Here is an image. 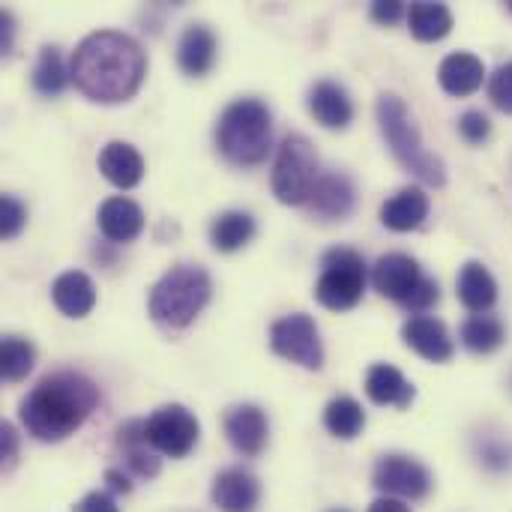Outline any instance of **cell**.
Returning <instances> with one entry per match:
<instances>
[{"label": "cell", "instance_id": "cell-1", "mask_svg": "<svg viewBox=\"0 0 512 512\" xmlns=\"http://www.w3.org/2000/svg\"><path fill=\"white\" fill-rule=\"evenodd\" d=\"M69 75L93 102H126L138 93L147 75V54L132 36L120 30H99L75 48Z\"/></svg>", "mask_w": 512, "mask_h": 512}, {"label": "cell", "instance_id": "cell-2", "mask_svg": "<svg viewBox=\"0 0 512 512\" xmlns=\"http://www.w3.org/2000/svg\"><path fill=\"white\" fill-rule=\"evenodd\" d=\"M99 405L93 381L75 372H57L42 378L21 402V423L36 441H63L75 435Z\"/></svg>", "mask_w": 512, "mask_h": 512}, {"label": "cell", "instance_id": "cell-3", "mask_svg": "<svg viewBox=\"0 0 512 512\" xmlns=\"http://www.w3.org/2000/svg\"><path fill=\"white\" fill-rule=\"evenodd\" d=\"M273 141L270 108L258 99L231 102L216 126V144L222 156L234 165H258L267 159Z\"/></svg>", "mask_w": 512, "mask_h": 512}, {"label": "cell", "instance_id": "cell-4", "mask_svg": "<svg viewBox=\"0 0 512 512\" xmlns=\"http://www.w3.org/2000/svg\"><path fill=\"white\" fill-rule=\"evenodd\" d=\"M210 276L195 264L171 267L150 291V315L156 324L183 330L189 327L210 300Z\"/></svg>", "mask_w": 512, "mask_h": 512}, {"label": "cell", "instance_id": "cell-5", "mask_svg": "<svg viewBox=\"0 0 512 512\" xmlns=\"http://www.w3.org/2000/svg\"><path fill=\"white\" fill-rule=\"evenodd\" d=\"M378 123H381V132L393 150V156L411 171L417 174L423 183L429 186H444L447 183V171H444V162L429 153L423 147V138H420V129L414 126L411 114H408V105L393 96V93H384L378 99Z\"/></svg>", "mask_w": 512, "mask_h": 512}, {"label": "cell", "instance_id": "cell-6", "mask_svg": "<svg viewBox=\"0 0 512 512\" xmlns=\"http://www.w3.org/2000/svg\"><path fill=\"white\" fill-rule=\"evenodd\" d=\"M318 153L309 138L303 135H288L279 144L276 165H273V195L282 204H309V195L318 183Z\"/></svg>", "mask_w": 512, "mask_h": 512}, {"label": "cell", "instance_id": "cell-7", "mask_svg": "<svg viewBox=\"0 0 512 512\" xmlns=\"http://www.w3.org/2000/svg\"><path fill=\"white\" fill-rule=\"evenodd\" d=\"M321 279L315 285V297L321 306L333 312H348L363 300L366 291V261L354 249H330L321 264Z\"/></svg>", "mask_w": 512, "mask_h": 512}, {"label": "cell", "instance_id": "cell-8", "mask_svg": "<svg viewBox=\"0 0 512 512\" xmlns=\"http://www.w3.org/2000/svg\"><path fill=\"white\" fill-rule=\"evenodd\" d=\"M198 420L195 414H189L183 405H165L159 411H153L144 420V438L147 444L168 456V459H183L192 453V447L198 444Z\"/></svg>", "mask_w": 512, "mask_h": 512}, {"label": "cell", "instance_id": "cell-9", "mask_svg": "<svg viewBox=\"0 0 512 512\" xmlns=\"http://www.w3.org/2000/svg\"><path fill=\"white\" fill-rule=\"evenodd\" d=\"M270 348L279 357H285V360H291V363H297L303 369L318 372L324 366V345H321L318 327L303 312L285 315L270 327Z\"/></svg>", "mask_w": 512, "mask_h": 512}, {"label": "cell", "instance_id": "cell-10", "mask_svg": "<svg viewBox=\"0 0 512 512\" xmlns=\"http://www.w3.org/2000/svg\"><path fill=\"white\" fill-rule=\"evenodd\" d=\"M372 480H375V489L384 492L387 498L420 501L432 489L429 471L420 462H414L411 456H384L375 465V477Z\"/></svg>", "mask_w": 512, "mask_h": 512}, {"label": "cell", "instance_id": "cell-11", "mask_svg": "<svg viewBox=\"0 0 512 512\" xmlns=\"http://www.w3.org/2000/svg\"><path fill=\"white\" fill-rule=\"evenodd\" d=\"M423 279H426V276L420 273V264H417L411 255H405V252H390V255L378 258V264H375V270H372L375 288H378L384 297H390V300H396V303H402V306L411 300V294L420 288Z\"/></svg>", "mask_w": 512, "mask_h": 512}, {"label": "cell", "instance_id": "cell-12", "mask_svg": "<svg viewBox=\"0 0 512 512\" xmlns=\"http://www.w3.org/2000/svg\"><path fill=\"white\" fill-rule=\"evenodd\" d=\"M225 435L237 453L258 456L267 447V435H270L267 414L255 405H240L225 417Z\"/></svg>", "mask_w": 512, "mask_h": 512}, {"label": "cell", "instance_id": "cell-13", "mask_svg": "<svg viewBox=\"0 0 512 512\" xmlns=\"http://www.w3.org/2000/svg\"><path fill=\"white\" fill-rule=\"evenodd\" d=\"M402 339L411 351H417L423 360H432V363H447L453 357V339L447 333V327L438 321V318H429V315H420V318H411L405 327H402Z\"/></svg>", "mask_w": 512, "mask_h": 512}, {"label": "cell", "instance_id": "cell-14", "mask_svg": "<svg viewBox=\"0 0 512 512\" xmlns=\"http://www.w3.org/2000/svg\"><path fill=\"white\" fill-rule=\"evenodd\" d=\"M258 501H261V486L243 468H228L213 480V504L222 512H252Z\"/></svg>", "mask_w": 512, "mask_h": 512}, {"label": "cell", "instance_id": "cell-15", "mask_svg": "<svg viewBox=\"0 0 512 512\" xmlns=\"http://www.w3.org/2000/svg\"><path fill=\"white\" fill-rule=\"evenodd\" d=\"M309 111L327 129H345L354 120V105H351L345 87L336 81H318L309 90Z\"/></svg>", "mask_w": 512, "mask_h": 512}, {"label": "cell", "instance_id": "cell-16", "mask_svg": "<svg viewBox=\"0 0 512 512\" xmlns=\"http://www.w3.org/2000/svg\"><path fill=\"white\" fill-rule=\"evenodd\" d=\"M99 171L108 183H114L117 189H132L141 183L144 177V159L141 153L126 144V141H111L102 147L99 153Z\"/></svg>", "mask_w": 512, "mask_h": 512}, {"label": "cell", "instance_id": "cell-17", "mask_svg": "<svg viewBox=\"0 0 512 512\" xmlns=\"http://www.w3.org/2000/svg\"><path fill=\"white\" fill-rule=\"evenodd\" d=\"M99 231L111 240V243H129L141 234L144 228V213L135 201L117 195V198H108L102 201L99 207Z\"/></svg>", "mask_w": 512, "mask_h": 512}, {"label": "cell", "instance_id": "cell-18", "mask_svg": "<svg viewBox=\"0 0 512 512\" xmlns=\"http://www.w3.org/2000/svg\"><path fill=\"white\" fill-rule=\"evenodd\" d=\"M177 63L186 75L201 78L216 63V36L204 24H189L177 45Z\"/></svg>", "mask_w": 512, "mask_h": 512}, {"label": "cell", "instance_id": "cell-19", "mask_svg": "<svg viewBox=\"0 0 512 512\" xmlns=\"http://www.w3.org/2000/svg\"><path fill=\"white\" fill-rule=\"evenodd\" d=\"M486 78V66L477 54L471 51H456L450 57H444L441 69H438V81L450 96H471L483 87Z\"/></svg>", "mask_w": 512, "mask_h": 512}, {"label": "cell", "instance_id": "cell-20", "mask_svg": "<svg viewBox=\"0 0 512 512\" xmlns=\"http://www.w3.org/2000/svg\"><path fill=\"white\" fill-rule=\"evenodd\" d=\"M429 216V195L420 186H408L399 189L384 207H381V222L390 231H414L423 225V219Z\"/></svg>", "mask_w": 512, "mask_h": 512}, {"label": "cell", "instance_id": "cell-21", "mask_svg": "<svg viewBox=\"0 0 512 512\" xmlns=\"http://www.w3.org/2000/svg\"><path fill=\"white\" fill-rule=\"evenodd\" d=\"M51 297H54V306L66 318H84L96 306V288H93L90 276L78 273V270H69V273L57 276L54 285H51Z\"/></svg>", "mask_w": 512, "mask_h": 512}, {"label": "cell", "instance_id": "cell-22", "mask_svg": "<svg viewBox=\"0 0 512 512\" xmlns=\"http://www.w3.org/2000/svg\"><path fill=\"white\" fill-rule=\"evenodd\" d=\"M366 393L375 405H393L408 408L414 399V384L390 363H375L366 372Z\"/></svg>", "mask_w": 512, "mask_h": 512}, {"label": "cell", "instance_id": "cell-23", "mask_svg": "<svg viewBox=\"0 0 512 512\" xmlns=\"http://www.w3.org/2000/svg\"><path fill=\"white\" fill-rule=\"evenodd\" d=\"M309 207L324 216V219H345L354 207V186L345 174H324L318 177L312 195H309Z\"/></svg>", "mask_w": 512, "mask_h": 512}, {"label": "cell", "instance_id": "cell-24", "mask_svg": "<svg viewBox=\"0 0 512 512\" xmlns=\"http://www.w3.org/2000/svg\"><path fill=\"white\" fill-rule=\"evenodd\" d=\"M459 300L471 312L492 309L495 300H498V282H495V276L483 264H477V261L465 264L462 273H459Z\"/></svg>", "mask_w": 512, "mask_h": 512}, {"label": "cell", "instance_id": "cell-25", "mask_svg": "<svg viewBox=\"0 0 512 512\" xmlns=\"http://www.w3.org/2000/svg\"><path fill=\"white\" fill-rule=\"evenodd\" d=\"M408 24L414 39L420 42H438L453 30V12L444 3H411Z\"/></svg>", "mask_w": 512, "mask_h": 512}, {"label": "cell", "instance_id": "cell-26", "mask_svg": "<svg viewBox=\"0 0 512 512\" xmlns=\"http://www.w3.org/2000/svg\"><path fill=\"white\" fill-rule=\"evenodd\" d=\"M255 237V219L243 210H228L222 213L213 228H210V240L219 252H237L243 249L249 240Z\"/></svg>", "mask_w": 512, "mask_h": 512}, {"label": "cell", "instance_id": "cell-27", "mask_svg": "<svg viewBox=\"0 0 512 512\" xmlns=\"http://www.w3.org/2000/svg\"><path fill=\"white\" fill-rule=\"evenodd\" d=\"M117 444H120V450L126 453L129 468H132L138 477H156V474H159V459L150 453L153 447H150L147 438H144V423H126V426L117 432Z\"/></svg>", "mask_w": 512, "mask_h": 512}, {"label": "cell", "instance_id": "cell-28", "mask_svg": "<svg viewBox=\"0 0 512 512\" xmlns=\"http://www.w3.org/2000/svg\"><path fill=\"white\" fill-rule=\"evenodd\" d=\"M324 426H327L330 435H336V438H342V441H351V438H357V435L363 432L366 414H363V408H360L357 399H351V396H336V399L327 405V411H324Z\"/></svg>", "mask_w": 512, "mask_h": 512}, {"label": "cell", "instance_id": "cell-29", "mask_svg": "<svg viewBox=\"0 0 512 512\" xmlns=\"http://www.w3.org/2000/svg\"><path fill=\"white\" fill-rule=\"evenodd\" d=\"M462 342L474 354H492L504 345V324L492 315H474L462 324Z\"/></svg>", "mask_w": 512, "mask_h": 512}, {"label": "cell", "instance_id": "cell-30", "mask_svg": "<svg viewBox=\"0 0 512 512\" xmlns=\"http://www.w3.org/2000/svg\"><path fill=\"white\" fill-rule=\"evenodd\" d=\"M66 81H69V72H66V66H63L60 51L51 48V45H45V48L39 51L36 69H33V87H36L42 96H57V93H63Z\"/></svg>", "mask_w": 512, "mask_h": 512}, {"label": "cell", "instance_id": "cell-31", "mask_svg": "<svg viewBox=\"0 0 512 512\" xmlns=\"http://www.w3.org/2000/svg\"><path fill=\"white\" fill-rule=\"evenodd\" d=\"M36 363V351L27 339H18V336H6L3 345H0V372L6 381H21L30 375Z\"/></svg>", "mask_w": 512, "mask_h": 512}, {"label": "cell", "instance_id": "cell-32", "mask_svg": "<svg viewBox=\"0 0 512 512\" xmlns=\"http://www.w3.org/2000/svg\"><path fill=\"white\" fill-rule=\"evenodd\" d=\"M24 222H27L24 204H21L18 198H12V195H3V201H0V234H3L6 240H12V237L21 234Z\"/></svg>", "mask_w": 512, "mask_h": 512}, {"label": "cell", "instance_id": "cell-33", "mask_svg": "<svg viewBox=\"0 0 512 512\" xmlns=\"http://www.w3.org/2000/svg\"><path fill=\"white\" fill-rule=\"evenodd\" d=\"M489 96L504 114H512V60L495 69V75L489 81Z\"/></svg>", "mask_w": 512, "mask_h": 512}, {"label": "cell", "instance_id": "cell-34", "mask_svg": "<svg viewBox=\"0 0 512 512\" xmlns=\"http://www.w3.org/2000/svg\"><path fill=\"white\" fill-rule=\"evenodd\" d=\"M492 132V123L483 111H465L459 117V135L468 141V144H483Z\"/></svg>", "mask_w": 512, "mask_h": 512}, {"label": "cell", "instance_id": "cell-35", "mask_svg": "<svg viewBox=\"0 0 512 512\" xmlns=\"http://www.w3.org/2000/svg\"><path fill=\"white\" fill-rule=\"evenodd\" d=\"M438 297H441V291H438V282H432V279H423L420 282V288L411 294V300L405 303L411 312H426V309H432L435 303H438Z\"/></svg>", "mask_w": 512, "mask_h": 512}, {"label": "cell", "instance_id": "cell-36", "mask_svg": "<svg viewBox=\"0 0 512 512\" xmlns=\"http://www.w3.org/2000/svg\"><path fill=\"white\" fill-rule=\"evenodd\" d=\"M72 512H120V507L114 504V498L111 495H105V492H90L87 498H81Z\"/></svg>", "mask_w": 512, "mask_h": 512}, {"label": "cell", "instance_id": "cell-37", "mask_svg": "<svg viewBox=\"0 0 512 512\" xmlns=\"http://www.w3.org/2000/svg\"><path fill=\"white\" fill-rule=\"evenodd\" d=\"M402 15H405L402 0H378V3H372V18L378 24H396Z\"/></svg>", "mask_w": 512, "mask_h": 512}, {"label": "cell", "instance_id": "cell-38", "mask_svg": "<svg viewBox=\"0 0 512 512\" xmlns=\"http://www.w3.org/2000/svg\"><path fill=\"white\" fill-rule=\"evenodd\" d=\"M483 465H489L492 471H504V468H510V447H492V444H483Z\"/></svg>", "mask_w": 512, "mask_h": 512}, {"label": "cell", "instance_id": "cell-39", "mask_svg": "<svg viewBox=\"0 0 512 512\" xmlns=\"http://www.w3.org/2000/svg\"><path fill=\"white\" fill-rule=\"evenodd\" d=\"M15 453H18V435H15V429L9 423H3L0 426V459L6 465H12L15 462Z\"/></svg>", "mask_w": 512, "mask_h": 512}, {"label": "cell", "instance_id": "cell-40", "mask_svg": "<svg viewBox=\"0 0 512 512\" xmlns=\"http://www.w3.org/2000/svg\"><path fill=\"white\" fill-rule=\"evenodd\" d=\"M12 15L6 12V9H0V51L3 54H9V48H12Z\"/></svg>", "mask_w": 512, "mask_h": 512}, {"label": "cell", "instance_id": "cell-41", "mask_svg": "<svg viewBox=\"0 0 512 512\" xmlns=\"http://www.w3.org/2000/svg\"><path fill=\"white\" fill-rule=\"evenodd\" d=\"M369 512H411L408 510V504H402L399 498H381V501H375Z\"/></svg>", "mask_w": 512, "mask_h": 512}, {"label": "cell", "instance_id": "cell-42", "mask_svg": "<svg viewBox=\"0 0 512 512\" xmlns=\"http://www.w3.org/2000/svg\"><path fill=\"white\" fill-rule=\"evenodd\" d=\"M105 483H108L111 492H123V495L132 492V483H129L120 471H108V474H105Z\"/></svg>", "mask_w": 512, "mask_h": 512}, {"label": "cell", "instance_id": "cell-43", "mask_svg": "<svg viewBox=\"0 0 512 512\" xmlns=\"http://www.w3.org/2000/svg\"><path fill=\"white\" fill-rule=\"evenodd\" d=\"M507 6H510V12H512V0H510V3H507Z\"/></svg>", "mask_w": 512, "mask_h": 512}, {"label": "cell", "instance_id": "cell-44", "mask_svg": "<svg viewBox=\"0 0 512 512\" xmlns=\"http://www.w3.org/2000/svg\"><path fill=\"white\" fill-rule=\"evenodd\" d=\"M336 512H345V510H336Z\"/></svg>", "mask_w": 512, "mask_h": 512}]
</instances>
